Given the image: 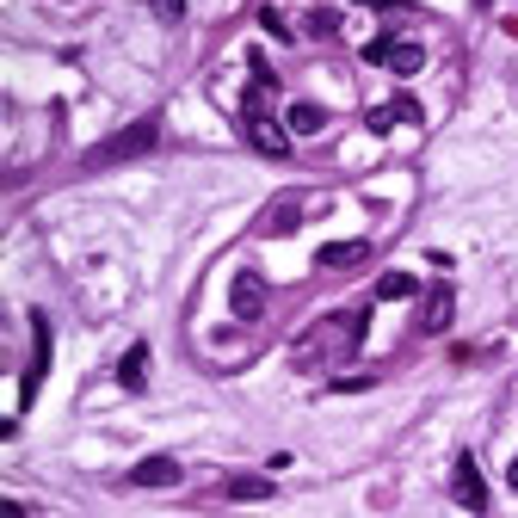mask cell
I'll list each match as a JSON object with an SVG mask.
<instances>
[{
    "label": "cell",
    "mask_w": 518,
    "mask_h": 518,
    "mask_svg": "<svg viewBox=\"0 0 518 518\" xmlns=\"http://www.w3.org/2000/svg\"><path fill=\"white\" fill-rule=\"evenodd\" d=\"M389 68H395V74H420V68H426V50H420V44H395Z\"/></svg>",
    "instance_id": "cell-12"
},
{
    "label": "cell",
    "mask_w": 518,
    "mask_h": 518,
    "mask_svg": "<svg viewBox=\"0 0 518 518\" xmlns=\"http://www.w3.org/2000/svg\"><path fill=\"white\" fill-rule=\"evenodd\" d=\"M451 309H457V303H451V290H432V296H426V309H420V327H426V333H444V327H451Z\"/></svg>",
    "instance_id": "cell-8"
},
{
    "label": "cell",
    "mask_w": 518,
    "mask_h": 518,
    "mask_svg": "<svg viewBox=\"0 0 518 518\" xmlns=\"http://www.w3.org/2000/svg\"><path fill=\"white\" fill-rule=\"evenodd\" d=\"M309 31H315V37H340V19H333V13H315Z\"/></svg>",
    "instance_id": "cell-15"
},
{
    "label": "cell",
    "mask_w": 518,
    "mask_h": 518,
    "mask_svg": "<svg viewBox=\"0 0 518 518\" xmlns=\"http://www.w3.org/2000/svg\"><path fill=\"white\" fill-rule=\"evenodd\" d=\"M142 377H148V346H130L124 364H118V383L124 389H142Z\"/></svg>",
    "instance_id": "cell-9"
},
{
    "label": "cell",
    "mask_w": 518,
    "mask_h": 518,
    "mask_svg": "<svg viewBox=\"0 0 518 518\" xmlns=\"http://www.w3.org/2000/svg\"><path fill=\"white\" fill-rule=\"evenodd\" d=\"M420 284H414V272H383L377 278V296H383V303H401V296H414Z\"/></svg>",
    "instance_id": "cell-10"
},
{
    "label": "cell",
    "mask_w": 518,
    "mask_h": 518,
    "mask_svg": "<svg viewBox=\"0 0 518 518\" xmlns=\"http://www.w3.org/2000/svg\"><path fill=\"white\" fill-rule=\"evenodd\" d=\"M284 130L290 136H315V130H327V111L321 105H290L284 111Z\"/></svg>",
    "instance_id": "cell-7"
},
{
    "label": "cell",
    "mask_w": 518,
    "mask_h": 518,
    "mask_svg": "<svg viewBox=\"0 0 518 518\" xmlns=\"http://www.w3.org/2000/svg\"><path fill=\"white\" fill-rule=\"evenodd\" d=\"M506 481H512V488H518V463H512V469H506Z\"/></svg>",
    "instance_id": "cell-18"
},
{
    "label": "cell",
    "mask_w": 518,
    "mask_h": 518,
    "mask_svg": "<svg viewBox=\"0 0 518 518\" xmlns=\"http://www.w3.org/2000/svg\"><path fill=\"white\" fill-rule=\"evenodd\" d=\"M155 142H161V124H155V118H136L130 130H118L111 142H99L87 161H93V167H111V161H136L142 148H155Z\"/></svg>",
    "instance_id": "cell-1"
},
{
    "label": "cell",
    "mask_w": 518,
    "mask_h": 518,
    "mask_svg": "<svg viewBox=\"0 0 518 518\" xmlns=\"http://www.w3.org/2000/svg\"><path fill=\"white\" fill-rule=\"evenodd\" d=\"M290 222H296V204H278V210H272V222H266V229H290Z\"/></svg>",
    "instance_id": "cell-16"
},
{
    "label": "cell",
    "mask_w": 518,
    "mask_h": 518,
    "mask_svg": "<svg viewBox=\"0 0 518 518\" xmlns=\"http://www.w3.org/2000/svg\"><path fill=\"white\" fill-rule=\"evenodd\" d=\"M130 481H136V488H179V463L173 457H142L130 469Z\"/></svg>",
    "instance_id": "cell-4"
},
{
    "label": "cell",
    "mask_w": 518,
    "mask_h": 518,
    "mask_svg": "<svg viewBox=\"0 0 518 518\" xmlns=\"http://www.w3.org/2000/svg\"><path fill=\"white\" fill-rule=\"evenodd\" d=\"M259 309H266V284L241 272V278H235V315H241V321H253Z\"/></svg>",
    "instance_id": "cell-6"
},
{
    "label": "cell",
    "mask_w": 518,
    "mask_h": 518,
    "mask_svg": "<svg viewBox=\"0 0 518 518\" xmlns=\"http://www.w3.org/2000/svg\"><path fill=\"white\" fill-rule=\"evenodd\" d=\"M241 130H247V142L259 148V155H284V148H290V130L266 118V105H247L241 111Z\"/></svg>",
    "instance_id": "cell-3"
},
{
    "label": "cell",
    "mask_w": 518,
    "mask_h": 518,
    "mask_svg": "<svg viewBox=\"0 0 518 518\" xmlns=\"http://www.w3.org/2000/svg\"><path fill=\"white\" fill-rule=\"evenodd\" d=\"M364 259H370L364 241H327V247L315 253V266H321V272H340V266H364Z\"/></svg>",
    "instance_id": "cell-5"
},
{
    "label": "cell",
    "mask_w": 518,
    "mask_h": 518,
    "mask_svg": "<svg viewBox=\"0 0 518 518\" xmlns=\"http://www.w3.org/2000/svg\"><path fill=\"white\" fill-rule=\"evenodd\" d=\"M229 500H272V481L266 475H235L229 481Z\"/></svg>",
    "instance_id": "cell-11"
},
{
    "label": "cell",
    "mask_w": 518,
    "mask_h": 518,
    "mask_svg": "<svg viewBox=\"0 0 518 518\" xmlns=\"http://www.w3.org/2000/svg\"><path fill=\"white\" fill-rule=\"evenodd\" d=\"M0 518H25V506H19V500H7V506H0Z\"/></svg>",
    "instance_id": "cell-17"
},
{
    "label": "cell",
    "mask_w": 518,
    "mask_h": 518,
    "mask_svg": "<svg viewBox=\"0 0 518 518\" xmlns=\"http://www.w3.org/2000/svg\"><path fill=\"white\" fill-rule=\"evenodd\" d=\"M364 124H370V130H377V136H389V130H395L401 118H395V111H389V105H377V111H370V118H364Z\"/></svg>",
    "instance_id": "cell-14"
},
{
    "label": "cell",
    "mask_w": 518,
    "mask_h": 518,
    "mask_svg": "<svg viewBox=\"0 0 518 518\" xmlns=\"http://www.w3.org/2000/svg\"><path fill=\"white\" fill-rule=\"evenodd\" d=\"M451 500H457L463 512H488V481H481V463H475L469 451L451 463Z\"/></svg>",
    "instance_id": "cell-2"
},
{
    "label": "cell",
    "mask_w": 518,
    "mask_h": 518,
    "mask_svg": "<svg viewBox=\"0 0 518 518\" xmlns=\"http://www.w3.org/2000/svg\"><path fill=\"white\" fill-rule=\"evenodd\" d=\"M395 56V37H370L364 44V62H389Z\"/></svg>",
    "instance_id": "cell-13"
}]
</instances>
